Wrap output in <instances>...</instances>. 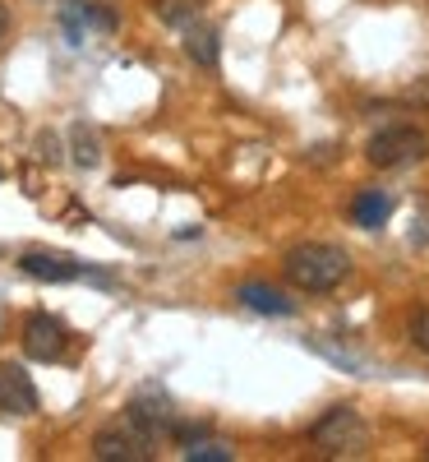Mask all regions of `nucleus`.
Returning a JSON list of instances; mask_svg holds the SVG:
<instances>
[{
    "mask_svg": "<svg viewBox=\"0 0 429 462\" xmlns=\"http://www.w3.org/2000/svg\"><path fill=\"white\" fill-rule=\"evenodd\" d=\"M287 278L300 287V291H333L337 282H346L351 273V254L342 245H324V241H305V245H291L287 259Z\"/></svg>",
    "mask_w": 429,
    "mask_h": 462,
    "instance_id": "nucleus-1",
    "label": "nucleus"
},
{
    "mask_svg": "<svg viewBox=\"0 0 429 462\" xmlns=\"http://www.w3.org/2000/svg\"><path fill=\"white\" fill-rule=\"evenodd\" d=\"M315 448H324L328 457H361L365 444H370V430L356 407H333L315 420V430H309Z\"/></svg>",
    "mask_w": 429,
    "mask_h": 462,
    "instance_id": "nucleus-2",
    "label": "nucleus"
},
{
    "mask_svg": "<svg viewBox=\"0 0 429 462\" xmlns=\"http://www.w3.org/2000/svg\"><path fill=\"white\" fill-rule=\"evenodd\" d=\"M424 152H429V134H424V130H415V125H388V130H379V134L370 139L365 158L388 171V167H411V162H420Z\"/></svg>",
    "mask_w": 429,
    "mask_h": 462,
    "instance_id": "nucleus-3",
    "label": "nucleus"
},
{
    "mask_svg": "<svg viewBox=\"0 0 429 462\" xmlns=\"http://www.w3.org/2000/svg\"><path fill=\"white\" fill-rule=\"evenodd\" d=\"M152 439L143 426H134V420L125 416V420H115V426H106V430H97V439H93V453L102 457V462H148L152 457Z\"/></svg>",
    "mask_w": 429,
    "mask_h": 462,
    "instance_id": "nucleus-4",
    "label": "nucleus"
},
{
    "mask_svg": "<svg viewBox=\"0 0 429 462\" xmlns=\"http://www.w3.org/2000/svg\"><path fill=\"white\" fill-rule=\"evenodd\" d=\"M19 268H23L28 278H37V282H79V278H97L102 282V273H97L93 263L56 254V250H23L19 254Z\"/></svg>",
    "mask_w": 429,
    "mask_h": 462,
    "instance_id": "nucleus-5",
    "label": "nucleus"
},
{
    "mask_svg": "<svg viewBox=\"0 0 429 462\" xmlns=\"http://www.w3.org/2000/svg\"><path fill=\"white\" fill-rule=\"evenodd\" d=\"M69 346V333L56 315H28L23 319V352L32 361H60Z\"/></svg>",
    "mask_w": 429,
    "mask_h": 462,
    "instance_id": "nucleus-6",
    "label": "nucleus"
},
{
    "mask_svg": "<svg viewBox=\"0 0 429 462\" xmlns=\"http://www.w3.org/2000/svg\"><path fill=\"white\" fill-rule=\"evenodd\" d=\"M88 28L111 32L115 28V14L102 10V5H93V0H65V5H60V32L69 37V47H84Z\"/></svg>",
    "mask_w": 429,
    "mask_h": 462,
    "instance_id": "nucleus-7",
    "label": "nucleus"
},
{
    "mask_svg": "<svg viewBox=\"0 0 429 462\" xmlns=\"http://www.w3.org/2000/svg\"><path fill=\"white\" fill-rule=\"evenodd\" d=\"M125 416L134 420V426H143L152 439H162V435L176 430V407H171L162 393H139V398L125 407Z\"/></svg>",
    "mask_w": 429,
    "mask_h": 462,
    "instance_id": "nucleus-8",
    "label": "nucleus"
},
{
    "mask_svg": "<svg viewBox=\"0 0 429 462\" xmlns=\"http://www.w3.org/2000/svg\"><path fill=\"white\" fill-rule=\"evenodd\" d=\"M37 407H42V398H37L32 379H28L19 365H0V411H10V416H32Z\"/></svg>",
    "mask_w": 429,
    "mask_h": 462,
    "instance_id": "nucleus-9",
    "label": "nucleus"
},
{
    "mask_svg": "<svg viewBox=\"0 0 429 462\" xmlns=\"http://www.w3.org/2000/svg\"><path fill=\"white\" fill-rule=\"evenodd\" d=\"M236 300L245 305V310H254V315H272V319L296 315V300H291L287 291H278V287H268V282H241Z\"/></svg>",
    "mask_w": 429,
    "mask_h": 462,
    "instance_id": "nucleus-10",
    "label": "nucleus"
},
{
    "mask_svg": "<svg viewBox=\"0 0 429 462\" xmlns=\"http://www.w3.org/2000/svg\"><path fill=\"white\" fill-rule=\"evenodd\" d=\"M351 217H356V226H365V231H379L388 217H393V199H388L383 189H361L356 204H351Z\"/></svg>",
    "mask_w": 429,
    "mask_h": 462,
    "instance_id": "nucleus-11",
    "label": "nucleus"
},
{
    "mask_svg": "<svg viewBox=\"0 0 429 462\" xmlns=\"http://www.w3.org/2000/svg\"><path fill=\"white\" fill-rule=\"evenodd\" d=\"M185 51H189V60H199L204 69H213L217 56H222V37H217V28H194V23H189Z\"/></svg>",
    "mask_w": 429,
    "mask_h": 462,
    "instance_id": "nucleus-12",
    "label": "nucleus"
},
{
    "mask_svg": "<svg viewBox=\"0 0 429 462\" xmlns=\"http://www.w3.org/2000/svg\"><path fill=\"white\" fill-rule=\"evenodd\" d=\"M152 14H158V23H167V28H189L204 14V0H152Z\"/></svg>",
    "mask_w": 429,
    "mask_h": 462,
    "instance_id": "nucleus-13",
    "label": "nucleus"
},
{
    "mask_svg": "<svg viewBox=\"0 0 429 462\" xmlns=\"http://www.w3.org/2000/svg\"><path fill=\"white\" fill-rule=\"evenodd\" d=\"M180 453H185V462H231V448L222 439H208V435L180 444Z\"/></svg>",
    "mask_w": 429,
    "mask_h": 462,
    "instance_id": "nucleus-14",
    "label": "nucleus"
},
{
    "mask_svg": "<svg viewBox=\"0 0 429 462\" xmlns=\"http://www.w3.org/2000/svg\"><path fill=\"white\" fill-rule=\"evenodd\" d=\"M69 152H74V162H79V167H97V158H102L97 134H93L88 125H74V130H69Z\"/></svg>",
    "mask_w": 429,
    "mask_h": 462,
    "instance_id": "nucleus-15",
    "label": "nucleus"
},
{
    "mask_svg": "<svg viewBox=\"0 0 429 462\" xmlns=\"http://www.w3.org/2000/svg\"><path fill=\"white\" fill-rule=\"evenodd\" d=\"M411 342L420 346V352H429V310H415L411 315Z\"/></svg>",
    "mask_w": 429,
    "mask_h": 462,
    "instance_id": "nucleus-16",
    "label": "nucleus"
},
{
    "mask_svg": "<svg viewBox=\"0 0 429 462\" xmlns=\"http://www.w3.org/2000/svg\"><path fill=\"white\" fill-rule=\"evenodd\" d=\"M5 32H10V10L0 5V42H5Z\"/></svg>",
    "mask_w": 429,
    "mask_h": 462,
    "instance_id": "nucleus-17",
    "label": "nucleus"
}]
</instances>
